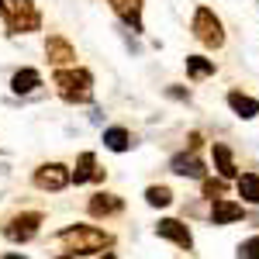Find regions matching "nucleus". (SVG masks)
<instances>
[{
    "label": "nucleus",
    "mask_w": 259,
    "mask_h": 259,
    "mask_svg": "<svg viewBox=\"0 0 259 259\" xmlns=\"http://www.w3.org/2000/svg\"><path fill=\"white\" fill-rule=\"evenodd\" d=\"M0 14H4V24L7 31L14 35H24V31H38V7L31 0H0Z\"/></svg>",
    "instance_id": "obj_1"
},
{
    "label": "nucleus",
    "mask_w": 259,
    "mask_h": 259,
    "mask_svg": "<svg viewBox=\"0 0 259 259\" xmlns=\"http://www.w3.org/2000/svg\"><path fill=\"white\" fill-rule=\"evenodd\" d=\"M56 90L69 104H87L94 97V76L87 69H59L56 73Z\"/></svg>",
    "instance_id": "obj_2"
},
{
    "label": "nucleus",
    "mask_w": 259,
    "mask_h": 259,
    "mask_svg": "<svg viewBox=\"0 0 259 259\" xmlns=\"http://www.w3.org/2000/svg\"><path fill=\"white\" fill-rule=\"evenodd\" d=\"M62 245L69 249V252H100V249H107L111 245V235L107 232H100V228H94V225H76V228H66L59 235Z\"/></svg>",
    "instance_id": "obj_3"
},
{
    "label": "nucleus",
    "mask_w": 259,
    "mask_h": 259,
    "mask_svg": "<svg viewBox=\"0 0 259 259\" xmlns=\"http://www.w3.org/2000/svg\"><path fill=\"white\" fill-rule=\"evenodd\" d=\"M194 35H197V41H200V45H207V49H218L221 41H225L221 21L214 18L211 7H197V14H194Z\"/></svg>",
    "instance_id": "obj_4"
},
{
    "label": "nucleus",
    "mask_w": 259,
    "mask_h": 259,
    "mask_svg": "<svg viewBox=\"0 0 259 259\" xmlns=\"http://www.w3.org/2000/svg\"><path fill=\"white\" fill-rule=\"evenodd\" d=\"M38 225H41V214L38 211H28V214H18V218L7 221V225H4V235L11 242H28L38 232Z\"/></svg>",
    "instance_id": "obj_5"
},
{
    "label": "nucleus",
    "mask_w": 259,
    "mask_h": 259,
    "mask_svg": "<svg viewBox=\"0 0 259 259\" xmlns=\"http://www.w3.org/2000/svg\"><path fill=\"white\" fill-rule=\"evenodd\" d=\"M69 180H73V173L62 162H45L35 169V187H41V190H62Z\"/></svg>",
    "instance_id": "obj_6"
},
{
    "label": "nucleus",
    "mask_w": 259,
    "mask_h": 259,
    "mask_svg": "<svg viewBox=\"0 0 259 259\" xmlns=\"http://www.w3.org/2000/svg\"><path fill=\"white\" fill-rule=\"evenodd\" d=\"M45 56H49L52 66H69V62H76V49L62 38V35H49V41H45Z\"/></svg>",
    "instance_id": "obj_7"
},
{
    "label": "nucleus",
    "mask_w": 259,
    "mask_h": 259,
    "mask_svg": "<svg viewBox=\"0 0 259 259\" xmlns=\"http://www.w3.org/2000/svg\"><path fill=\"white\" fill-rule=\"evenodd\" d=\"M156 232H159L162 239L177 242L180 249H190V245H194V239H190V228H187L183 221H177V218H162L159 225H156Z\"/></svg>",
    "instance_id": "obj_8"
},
{
    "label": "nucleus",
    "mask_w": 259,
    "mask_h": 259,
    "mask_svg": "<svg viewBox=\"0 0 259 259\" xmlns=\"http://www.w3.org/2000/svg\"><path fill=\"white\" fill-rule=\"evenodd\" d=\"M107 4L124 24H132V31H142V0H107Z\"/></svg>",
    "instance_id": "obj_9"
},
{
    "label": "nucleus",
    "mask_w": 259,
    "mask_h": 259,
    "mask_svg": "<svg viewBox=\"0 0 259 259\" xmlns=\"http://www.w3.org/2000/svg\"><path fill=\"white\" fill-rule=\"evenodd\" d=\"M228 107H232L239 118H245V121H252V118L259 114V100L245 97L242 90H232V94H228Z\"/></svg>",
    "instance_id": "obj_10"
},
{
    "label": "nucleus",
    "mask_w": 259,
    "mask_h": 259,
    "mask_svg": "<svg viewBox=\"0 0 259 259\" xmlns=\"http://www.w3.org/2000/svg\"><path fill=\"white\" fill-rule=\"evenodd\" d=\"M239 218H242V204H235V200H214V207H211V221L214 225H232Z\"/></svg>",
    "instance_id": "obj_11"
},
{
    "label": "nucleus",
    "mask_w": 259,
    "mask_h": 259,
    "mask_svg": "<svg viewBox=\"0 0 259 259\" xmlns=\"http://www.w3.org/2000/svg\"><path fill=\"white\" fill-rule=\"evenodd\" d=\"M121 211V197H114V194H94L90 197V214L94 218H107V214H118Z\"/></svg>",
    "instance_id": "obj_12"
},
{
    "label": "nucleus",
    "mask_w": 259,
    "mask_h": 259,
    "mask_svg": "<svg viewBox=\"0 0 259 259\" xmlns=\"http://www.w3.org/2000/svg\"><path fill=\"white\" fill-rule=\"evenodd\" d=\"M35 87H41V73L38 69H18L14 80H11V90H14V94H31Z\"/></svg>",
    "instance_id": "obj_13"
},
{
    "label": "nucleus",
    "mask_w": 259,
    "mask_h": 259,
    "mask_svg": "<svg viewBox=\"0 0 259 259\" xmlns=\"http://www.w3.org/2000/svg\"><path fill=\"white\" fill-rule=\"evenodd\" d=\"M169 166H173V173H180V177H194V180L204 177V162L197 156H177Z\"/></svg>",
    "instance_id": "obj_14"
},
{
    "label": "nucleus",
    "mask_w": 259,
    "mask_h": 259,
    "mask_svg": "<svg viewBox=\"0 0 259 259\" xmlns=\"http://www.w3.org/2000/svg\"><path fill=\"white\" fill-rule=\"evenodd\" d=\"M100 177L97 173V159H94V152H83L80 159H76V169H73V180L76 183H87V180Z\"/></svg>",
    "instance_id": "obj_15"
},
{
    "label": "nucleus",
    "mask_w": 259,
    "mask_h": 259,
    "mask_svg": "<svg viewBox=\"0 0 259 259\" xmlns=\"http://www.w3.org/2000/svg\"><path fill=\"white\" fill-rule=\"evenodd\" d=\"M104 145H107L111 152H124V149H132V135H128L124 128H107V132H104Z\"/></svg>",
    "instance_id": "obj_16"
},
{
    "label": "nucleus",
    "mask_w": 259,
    "mask_h": 259,
    "mask_svg": "<svg viewBox=\"0 0 259 259\" xmlns=\"http://www.w3.org/2000/svg\"><path fill=\"white\" fill-rule=\"evenodd\" d=\"M214 162H218V173H221V180H232L235 177V162H232V149L228 145H214Z\"/></svg>",
    "instance_id": "obj_17"
},
{
    "label": "nucleus",
    "mask_w": 259,
    "mask_h": 259,
    "mask_svg": "<svg viewBox=\"0 0 259 259\" xmlns=\"http://www.w3.org/2000/svg\"><path fill=\"white\" fill-rule=\"evenodd\" d=\"M239 197L249 204H259V173H242L239 177Z\"/></svg>",
    "instance_id": "obj_18"
},
{
    "label": "nucleus",
    "mask_w": 259,
    "mask_h": 259,
    "mask_svg": "<svg viewBox=\"0 0 259 259\" xmlns=\"http://www.w3.org/2000/svg\"><path fill=\"white\" fill-rule=\"evenodd\" d=\"M187 73H190L194 80H204V76H211V73H214V62H211V59H200V56H187Z\"/></svg>",
    "instance_id": "obj_19"
},
{
    "label": "nucleus",
    "mask_w": 259,
    "mask_h": 259,
    "mask_svg": "<svg viewBox=\"0 0 259 259\" xmlns=\"http://www.w3.org/2000/svg\"><path fill=\"white\" fill-rule=\"evenodd\" d=\"M145 200H149L152 207H166V204L173 200V194H169L166 187H149V190H145Z\"/></svg>",
    "instance_id": "obj_20"
},
{
    "label": "nucleus",
    "mask_w": 259,
    "mask_h": 259,
    "mask_svg": "<svg viewBox=\"0 0 259 259\" xmlns=\"http://www.w3.org/2000/svg\"><path fill=\"white\" fill-rule=\"evenodd\" d=\"M239 259H259V235L239 245Z\"/></svg>",
    "instance_id": "obj_21"
},
{
    "label": "nucleus",
    "mask_w": 259,
    "mask_h": 259,
    "mask_svg": "<svg viewBox=\"0 0 259 259\" xmlns=\"http://www.w3.org/2000/svg\"><path fill=\"white\" fill-rule=\"evenodd\" d=\"M204 194L214 197V200H221V194H225V180H204Z\"/></svg>",
    "instance_id": "obj_22"
},
{
    "label": "nucleus",
    "mask_w": 259,
    "mask_h": 259,
    "mask_svg": "<svg viewBox=\"0 0 259 259\" xmlns=\"http://www.w3.org/2000/svg\"><path fill=\"white\" fill-rule=\"evenodd\" d=\"M4 259H24V256H14V252H11V256H4Z\"/></svg>",
    "instance_id": "obj_23"
},
{
    "label": "nucleus",
    "mask_w": 259,
    "mask_h": 259,
    "mask_svg": "<svg viewBox=\"0 0 259 259\" xmlns=\"http://www.w3.org/2000/svg\"><path fill=\"white\" fill-rule=\"evenodd\" d=\"M56 259H76V256H56Z\"/></svg>",
    "instance_id": "obj_24"
},
{
    "label": "nucleus",
    "mask_w": 259,
    "mask_h": 259,
    "mask_svg": "<svg viewBox=\"0 0 259 259\" xmlns=\"http://www.w3.org/2000/svg\"><path fill=\"white\" fill-rule=\"evenodd\" d=\"M104 259H114V256H111V252H104Z\"/></svg>",
    "instance_id": "obj_25"
}]
</instances>
